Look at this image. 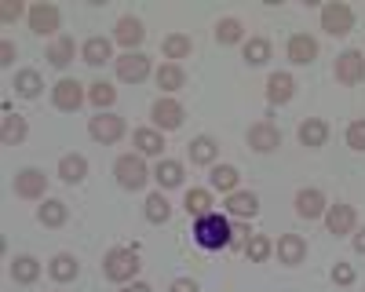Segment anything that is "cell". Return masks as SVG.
<instances>
[{
	"label": "cell",
	"instance_id": "obj_9",
	"mask_svg": "<svg viewBox=\"0 0 365 292\" xmlns=\"http://www.w3.org/2000/svg\"><path fill=\"white\" fill-rule=\"evenodd\" d=\"M336 80H344V84L365 80V55L361 51H344L336 58Z\"/></svg>",
	"mask_w": 365,
	"mask_h": 292
},
{
	"label": "cell",
	"instance_id": "obj_43",
	"mask_svg": "<svg viewBox=\"0 0 365 292\" xmlns=\"http://www.w3.org/2000/svg\"><path fill=\"white\" fill-rule=\"evenodd\" d=\"M11 63H15V44L4 41V44H0V66H11Z\"/></svg>",
	"mask_w": 365,
	"mask_h": 292
},
{
	"label": "cell",
	"instance_id": "obj_41",
	"mask_svg": "<svg viewBox=\"0 0 365 292\" xmlns=\"http://www.w3.org/2000/svg\"><path fill=\"white\" fill-rule=\"evenodd\" d=\"M347 146H354V150H365V121H354L347 128Z\"/></svg>",
	"mask_w": 365,
	"mask_h": 292
},
{
	"label": "cell",
	"instance_id": "obj_17",
	"mask_svg": "<svg viewBox=\"0 0 365 292\" xmlns=\"http://www.w3.org/2000/svg\"><path fill=\"white\" fill-rule=\"evenodd\" d=\"M292 92H296V80L289 73H270V80H267V99L270 103H289Z\"/></svg>",
	"mask_w": 365,
	"mask_h": 292
},
{
	"label": "cell",
	"instance_id": "obj_11",
	"mask_svg": "<svg viewBox=\"0 0 365 292\" xmlns=\"http://www.w3.org/2000/svg\"><path fill=\"white\" fill-rule=\"evenodd\" d=\"M29 26H34V33L51 37L55 29H58V8H55V4H37V8H29Z\"/></svg>",
	"mask_w": 365,
	"mask_h": 292
},
{
	"label": "cell",
	"instance_id": "obj_36",
	"mask_svg": "<svg viewBox=\"0 0 365 292\" xmlns=\"http://www.w3.org/2000/svg\"><path fill=\"white\" fill-rule=\"evenodd\" d=\"M245 58L252 66H263L267 58H270V41H263V37H249V44H245Z\"/></svg>",
	"mask_w": 365,
	"mask_h": 292
},
{
	"label": "cell",
	"instance_id": "obj_7",
	"mask_svg": "<svg viewBox=\"0 0 365 292\" xmlns=\"http://www.w3.org/2000/svg\"><path fill=\"white\" fill-rule=\"evenodd\" d=\"M44 190H48V175L41 168H22L15 175V194L19 197H44Z\"/></svg>",
	"mask_w": 365,
	"mask_h": 292
},
{
	"label": "cell",
	"instance_id": "obj_29",
	"mask_svg": "<svg viewBox=\"0 0 365 292\" xmlns=\"http://www.w3.org/2000/svg\"><path fill=\"white\" fill-rule=\"evenodd\" d=\"M135 146H139L143 154H158V157H161L165 139H161V132H154V128H139V132H135Z\"/></svg>",
	"mask_w": 365,
	"mask_h": 292
},
{
	"label": "cell",
	"instance_id": "obj_46",
	"mask_svg": "<svg viewBox=\"0 0 365 292\" xmlns=\"http://www.w3.org/2000/svg\"><path fill=\"white\" fill-rule=\"evenodd\" d=\"M120 292H150V285H143V281H132V285H125Z\"/></svg>",
	"mask_w": 365,
	"mask_h": 292
},
{
	"label": "cell",
	"instance_id": "obj_32",
	"mask_svg": "<svg viewBox=\"0 0 365 292\" xmlns=\"http://www.w3.org/2000/svg\"><path fill=\"white\" fill-rule=\"evenodd\" d=\"M41 223L44 226H63L66 223V201H44L41 204Z\"/></svg>",
	"mask_w": 365,
	"mask_h": 292
},
{
	"label": "cell",
	"instance_id": "obj_19",
	"mask_svg": "<svg viewBox=\"0 0 365 292\" xmlns=\"http://www.w3.org/2000/svg\"><path fill=\"white\" fill-rule=\"evenodd\" d=\"M216 154H220V142L212 139V135H197L190 142V161L194 165H212V161H216Z\"/></svg>",
	"mask_w": 365,
	"mask_h": 292
},
{
	"label": "cell",
	"instance_id": "obj_8",
	"mask_svg": "<svg viewBox=\"0 0 365 292\" xmlns=\"http://www.w3.org/2000/svg\"><path fill=\"white\" fill-rule=\"evenodd\" d=\"M249 146L259 150V154H270V150H278V146H282V132L274 128L270 121H259V125L249 128Z\"/></svg>",
	"mask_w": 365,
	"mask_h": 292
},
{
	"label": "cell",
	"instance_id": "obj_25",
	"mask_svg": "<svg viewBox=\"0 0 365 292\" xmlns=\"http://www.w3.org/2000/svg\"><path fill=\"white\" fill-rule=\"evenodd\" d=\"M58 175H63L66 183H81L84 175H88V161L81 154H66L63 161H58Z\"/></svg>",
	"mask_w": 365,
	"mask_h": 292
},
{
	"label": "cell",
	"instance_id": "obj_23",
	"mask_svg": "<svg viewBox=\"0 0 365 292\" xmlns=\"http://www.w3.org/2000/svg\"><path fill=\"white\" fill-rule=\"evenodd\" d=\"M84 63L88 66H103V63H110V41L106 37H91V41H84Z\"/></svg>",
	"mask_w": 365,
	"mask_h": 292
},
{
	"label": "cell",
	"instance_id": "obj_12",
	"mask_svg": "<svg viewBox=\"0 0 365 292\" xmlns=\"http://www.w3.org/2000/svg\"><path fill=\"white\" fill-rule=\"evenodd\" d=\"M154 125L165 128V132L179 128V125H182V106H179L175 99H158V103H154Z\"/></svg>",
	"mask_w": 365,
	"mask_h": 292
},
{
	"label": "cell",
	"instance_id": "obj_27",
	"mask_svg": "<svg viewBox=\"0 0 365 292\" xmlns=\"http://www.w3.org/2000/svg\"><path fill=\"white\" fill-rule=\"evenodd\" d=\"M77 274H81V263H77L70 252H63V256L51 259V278H55V281H73Z\"/></svg>",
	"mask_w": 365,
	"mask_h": 292
},
{
	"label": "cell",
	"instance_id": "obj_22",
	"mask_svg": "<svg viewBox=\"0 0 365 292\" xmlns=\"http://www.w3.org/2000/svg\"><path fill=\"white\" fill-rule=\"evenodd\" d=\"M227 209H230L234 216H245V219H252V216L259 212V201H256V194L234 190V194H230V201H227Z\"/></svg>",
	"mask_w": 365,
	"mask_h": 292
},
{
	"label": "cell",
	"instance_id": "obj_20",
	"mask_svg": "<svg viewBox=\"0 0 365 292\" xmlns=\"http://www.w3.org/2000/svg\"><path fill=\"white\" fill-rule=\"evenodd\" d=\"M325 139H329V128H325V121H318V117H307V121L299 125V142L303 146H325Z\"/></svg>",
	"mask_w": 365,
	"mask_h": 292
},
{
	"label": "cell",
	"instance_id": "obj_47",
	"mask_svg": "<svg viewBox=\"0 0 365 292\" xmlns=\"http://www.w3.org/2000/svg\"><path fill=\"white\" fill-rule=\"evenodd\" d=\"M354 249H358V252H365V230H361V234H354Z\"/></svg>",
	"mask_w": 365,
	"mask_h": 292
},
{
	"label": "cell",
	"instance_id": "obj_40",
	"mask_svg": "<svg viewBox=\"0 0 365 292\" xmlns=\"http://www.w3.org/2000/svg\"><path fill=\"white\" fill-rule=\"evenodd\" d=\"M88 99H91V103H96V106L103 110V106H113L117 92H113V88H110L106 80H99V84H91V92H88Z\"/></svg>",
	"mask_w": 365,
	"mask_h": 292
},
{
	"label": "cell",
	"instance_id": "obj_38",
	"mask_svg": "<svg viewBox=\"0 0 365 292\" xmlns=\"http://www.w3.org/2000/svg\"><path fill=\"white\" fill-rule=\"evenodd\" d=\"M216 41H220V44H237V41H241V22H237V19H220Z\"/></svg>",
	"mask_w": 365,
	"mask_h": 292
},
{
	"label": "cell",
	"instance_id": "obj_30",
	"mask_svg": "<svg viewBox=\"0 0 365 292\" xmlns=\"http://www.w3.org/2000/svg\"><path fill=\"white\" fill-rule=\"evenodd\" d=\"M154 179H158L161 187H179V183H182V165H179V161H161V165L154 168Z\"/></svg>",
	"mask_w": 365,
	"mask_h": 292
},
{
	"label": "cell",
	"instance_id": "obj_37",
	"mask_svg": "<svg viewBox=\"0 0 365 292\" xmlns=\"http://www.w3.org/2000/svg\"><path fill=\"white\" fill-rule=\"evenodd\" d=\"M245 252H249V259H252V263H263V259L274 252V245H270V238H263V234H252L249 245H245Z\"/></svg>",
	"mask_w": 365,
	"mask_h": 292
},
{
	"label": "cell",
	"instance_id": "obj_2",
	"mask_svg": "<svg viewBox=\"0 0 365 292\" xmlns=\"http://www.w3.org/2000/svg\"><path fill=\"white\" fill-rule=\"evenodd\" d=\"M139 256H135V249H113V252H106V259H103V274L110 278V281H132L135 274H139Z\"/></svg>",
	"mask_w": 365,
	"mask_h": 292
},
{
	"label": "cell",
	"instance_id": "obj_33",
	"mask_svg": "<svg viewBox=\"0 0 365 292\" xmlns=\"http://www.w3.org/2000/svg\"><path fill=\"white\" fill-rule=\"evenodd\" d=\"M182 80H187V77H182V70L175 63H168V66L158 70V88H165V92H179Z\"/></svg>",
	"mask_w": 365,
	"mask_h": 292
},
{
	"label": "cell",
	"instance_id": "obj_13",
	"mask_svg": "<svg viewBox=\"0 0 365 292\" xmlns=\"http://www.w3.org/2000/svg\"><path fill=\"white\" fill-rule=\"evenodd\" d=\"M289 58H292L296 66L314 63V58H318V41H314V37H307V33H296V37L289 41Z\"/></svg>",
	"mask_w": 365,
	"mask_h": 292
},
{
	"label": "cell",
	"instance_id": "obj_34",
	"mask_svg": "<svg viewBox=\"0 0 365 292\" xmlns=\"http://www.w3.org/2000/svg\"><path fill=\"white\" fill-rule=\"evenodd\" d=\"M168 216H172V209H168L165 194H150V197H146V219H150V223H165Z\"/></svg>",
	"mask_w": 365,
	"mask_h": 292
},
{
	"label": "cell",
	"instance_id": "obj_15",
	"mask_svg": "<svg viewBox=\"0 0 365 292\" xmlns=\"http://www.w3.org/2000/svg\"><path fill=\"white\" fill-rule=\"evenodd\" d=\"M296 212H299L303 219H318V216L325 212L322 190H299V194H296Z\"/></svg>",
	"mask_w": 365,
	"mask_h": 292
},
{
	"label": "cell",
	"instance_id": "obj_21",
	"mask_svg": "<svg viewBox=\"0 0 365 292\" xmlns=\"http://www.w3.org/2000/svg\"><path fill=\"white\" fill-rule=\"evenodd\" d=\"M0 139H4L8 146H19V142L26 139V121H22L19 113L4 110V125H0Z\"/></svg>",
	"mask_w": 365,
	"mask_h": 292
},
{
	"label": "cell",
	"instance_id": "obj_39",
	"mask_svg": "<svg viewBox=\"0 0 365 292\" xmlns=\"http://www.w3.org/2000/svg\"><path fill=\"white\" fill-rule=\"evenodd\" d=\"M190 37H182V33H172V37H165V55L168 58H187L190 55Z\"/></svg>",
	"mask_w": 365,
	"mask_h": 292
},
{
	"label": "cell",
	"instance_id": "obj_10",
	"mask_svg": "<svg viewBox=\"0 0 365 292\" xmlns=\"http://www.w3.org/2000/svg\"><path fill=\"white\" fill-rule=\"evenodd\" d=\"M51 99H55L58 110H66V113H70V110H77V106L84 103V92H81V84H77V80L63 77V80L51 88Z\"/></svg>",
	"mask_w": 365,
	"mask_h": 292
},
{
	"label": "cell",
	"instance_id": "obj_26",
	"mask_svg": "<svg viewBox=\"0 0 365 292\" xmlns=\"http://www.w3.org/2000/svg\"><path fill=\"white\" fill-rule=\"evenodd\" d=\"M73 51H77V44H73V37H58L51 48H48V63L51 66H70V58H73Z\"/></svg>",
	"mask_w": 365,
	"mask_h": 292
},
{
	"label": "cell",
	"instance_id": "obj_3",
	"mask_svg": "<svg viewBox=\"0 0 365 292\" xmlns=\"http://www.w3.org/2000/svg\"><path fill=\"white\" fill-rule=\"evenodd\" d=\"M113 175H117V183L125 187V190H143V187H146V179H150V172H146L143 157H135V154L117 157V165H113Z\"/></svg>",
	"mask_w": 365,
	"mask_h": 292
},
{
	"label": "cell",
	"instance_id": "obj_14",
	"mask_svg": "<svg viewBox=\"0 0 365 292\" xmlns=\"http://www.w3.org/2000/svg\"><path fill=\"white\" fill-rule=\"evenodd\" d=\"M278 259L289 263V267L303 263V259H307V241H303L299 234H285V238L278 241Z\"/></svg>",
	"mask_w": 365,
	"mask_h": 292
},
{
	"label": "cell",
	"instance_id": "obj_44",
	"mask_svg": "<svg viewBox=\"0 0 365 292\" xmlns=\"http://www.w3.org/2000/svg\"><path fill=\"white\" fill-rule=\"evenodd\" d=\"M19 15H22V4H19V0H8V4H4V22H11Z\"/></svg>",
	"mask_w": 365,
	"mask_h": 292
},
{
	"label": "cell",
	"instance_id": "obj_42",
	"mask_svg": "<svg viewBox=\"0 0 365 292\" xmlns=\"http://www.w3.org/2000/svg\"><path fill=\"white\" fill-rule=\"evenodd\" d=\"M332 281H336V285H351L354 281V267H351V263H336V267H332Z\"/></svg>",
	"mask_w": 365,
	"mask_h": 292
},
{
	"label": "cell",
	"instance_id": "obj_24",
	"mask_svg": "<svg viewBox=\"0 0 365 292\" xmlns=\"http://www.w3.org/2000/svg\"><path fill=\"white\" fill-rule=\"evenodd\" d=\"M41 88H44V80H41L37 70H22V73H15V92H19L22 99H37V95H41Z\"/></svg>",
	"mask_w": 365,
	"mask_h": 292
},
{
	"label": "cell",
	"instance_id": "obj_4",
	"mask_svg": "<svg viewBox=\"0 0 365 292\" xmlns=\"http://www.w3.org/2000/svg\"><path fill=\"white\" fill-rule=\"evenodd\" d=\"M322 29L332 37H347L354 29V11L347 4H325L322 8Z\"/></svg>",
	"mask_w": 365,
	"mask_h": 292
},
{
	"label": "cell",
	"instance_id": "obj_5",
	"mask_svg": "<svg viewBox=\"0 0 365 292\" xmlns=\"http://www.w3.org/2000/svg\"><path fill=\"white\" fill-rule=\"evenodd\" d=\"M88 132H91V139H99V142H117L120 135H125V121H120L117 113H99V117L88 121Z\"/></svg>",
	"mask_w": 365,
	"mask_h": 292
},
{
	"label": "cell",
	"instance_id": "obj_18",
	"mask_svg": "<svg viewBox=\"0 0 365 292\" xmlns=\"http://www.w3.org/2000/svg\"><path fill=\"white\" fill-rule=\"evenodd\" d=\"M143 37H146V29H143V22H139V19H120V22H117V41L125 44L128 51H132V48H139V44H143Z\"/></svg>",
	"mask_w": 365,
	"mask_h": 292
},
{
	"label": "cell",
	"instance_id": "obj_28",
	"mask_svg": "<svg viewBox=\"0 0 365 292\" xmlns=\"http://www.w3.org/2000/svg\"><path fill=\"white\" fill-rule=\"evenodd\" d=\"M37 274H41V263H37L34 256H19V259H11V278H15V281L29 285V281H37Z\"/></svg>",
	"mask_w": 365,
	"mask_h": 292
},
{
	"label": "cell",
	"instance_id": "obj_16",
	"mask_svg": "<svg viewBox=\"0 0 365 292\" xmlns=\"http://www.w3.org/2000/svg\"><path fill=\"white\" fill-rule=\"evenodd\" d=\"M325 223H329V234H351V226H354V209L351 204H332L329 209V216H325Z\"/></svg>",
	"mask_w": 365,
	"mask_h": 292
},
{
	"label": "cell",
	"instance_id": "obj_1",
	"mask_svg": "<svg viewBox=\"0 0 365 292\" xmlns=\"http://www.w3.org/2000/svg\"><path fill=\"white\" fill-rule=\"evenodd\" d=\"M194 241H197L201 249H208V252L227 249V245L234 241V226H230V219H227V216L208 212V216L194 219Z\"/></svg>",
	"mask_w": 365,
	"mask_h": 292
},
{
	"label": "cell",
	"instance_id": "obj_35",
	"mask_svg": "<svg viewBox=\"0 0 365 292\" xmlns=\"http://www.w3.org/2000/svg\"><path fill=\"white\" fill-rule=\"evenodd\" d=\"M208 179H212V187H216V190H234V187H237V168H230V165H216Z\"/></svg>",
	"mask_w": 365,
	"mask_h": 292
},
{
	"label": "cell",
	"instance_id": "obj_6",
	"mask_svg": "<svg viewBox=\"0 0 365 292\" xmlns=\"http://www.w3.org/2000/svg\"><path fill=\"white\" fill-rule=\"evenodd\" d=\"M146 73H150V58H146L143 51H128V55L117 58V77H120V80L139 84Z\"/></svg>",
	"mask_w": 365,
	"mask_h": 292
},
{
	"label": "cell",
	"instance_id": "obj_31",
	"mask_svg": "<svg viewBox=\"0 0 365 292\" xmlns=\"http://www.w3.org/2000/svg\"><path fill=\"white\" fill-rule=\"evenodd\" d=\"M182 204H187V212H190L194 219H201V216L212 212V194H208V190H190Z\"/></svg>",
	"mask_w": 365,
	"mask_h": 292
},
{
	"label": "cell",
	"instance_id": "obj_45",
	"mask_svg": "<svg viewBox=\"0 0 365 292\" xmlns=\"http://www.w3.org/2000/svg\"><path fill=\"white\" fill-rule=\"evenodd\" d=\"M172 292H197V285L187 281V278H179V281H172Z\"/></svg>",
	"mask_w": 365,
	"mask_h": 292
}]
</instances>
